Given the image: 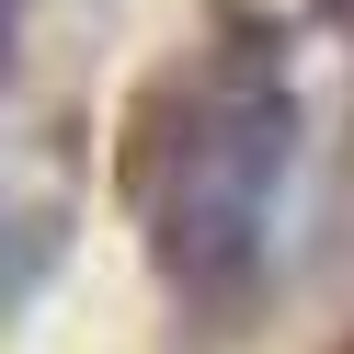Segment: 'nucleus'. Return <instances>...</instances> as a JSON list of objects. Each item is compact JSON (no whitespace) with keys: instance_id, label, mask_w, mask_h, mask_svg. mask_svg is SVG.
<instances>
[{"instance_id":"nucleus-1","label":"nucleus","mask_w":354,"mask_h":354,"mask_svg":"<svg viewBox=\"0 0 354 354\" xmlns=\"http://www.w3.org/2000/svg\"><path fill=\"white\" fill-rule=\"evenodd\" d=\"M286 149H297V103H286L274 80H252L240 103L206 115V138H194V160H183V194H171V263H183L194 286H229L240 263H252L263 194H274Z\"/></svg>"}]
</instances>
